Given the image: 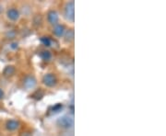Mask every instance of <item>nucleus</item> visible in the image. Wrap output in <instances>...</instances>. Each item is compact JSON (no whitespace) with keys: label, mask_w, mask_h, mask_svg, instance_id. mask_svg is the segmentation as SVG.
<instances>
[{"label":"nucleus","mask_w":166,"mask_h":136,"mask_svg":"<svg viewBox=\"0 0 166 136\" xmlns=\"http://www.w3.org/2000/svg\"><path fill=\"white\" fill-rule=\"evenodd\" d=\"M65 16L66 19L73 21L74 20V2H69L67 3L65 8Z\"/></svg>","instance_id":"obj_1"},{"label":"nucleus","mask_w":166,"mask_h":136,"mask_svg":"<svg viewBox=\"0 0 166 136\" xmlns=\"http://www.w3.org/2000/svg\"><path fill=\"white\" fill-rule=\"evenodd\" d=\"M43 82H44V85H47V86H54V85H56L57 79H56V77H55L54 75H53V74H47V75H45L44 76Z\"/></svg>","instance_id":"obj_2"},{"label":"nucleus","mask_w":166,"mask_h":136,"mask_svg":"<svg viewBox=\"0 0 166 136\" xmlns=\"http://www.w3.org/2000/svg\"><path fill=\"white\" fill-rule=\"evenodd\" d=\"M57 124L61 128L67 129V128H70L73 125V119L69 118V117H67V116H64V117L60 118L57 120Z\"/></svg>","instance_id":"obj_3"},{"label":"nucleus","mask_w":166,"mask_h":136,"mask_svg":"<svg viewBox=\"0 0 166 136\" xmlns=\"http://www.w3.org/2000/svg\"><path fill=\"white\" fill-rule=\"evenodd\" d=\"M24 87L27 89H32L35 85H36V79L33 76H27L24 79Z\"/></svg>","instance_id":"obj_4"},{"label":"nucleus","mask_w":166,"mask_h":136,"mask_svg":"<svg viewBox=\"0 0 166 136\" xmlns=\"http://www.w3.org/2000/svg\"><path fill=\"white\" fill-rule=\"evenodd\" d=\"M18 127H19V122L16 119H9L6 123V128L8 131H11V132L16 131L17 129H18Z\"/></svg>","instance_id":"obj_5"},{"label":"nucleus","mask_w":166,"mask_h":136,"mask_svg":"<svg viewBox=\"0 0 166 136\" xmlns=\"http://www.w3.org/2000/svg\"><path fill=\"white\" fill-rule=\"evenodd\" d=\"M47 18H48V21L50 22V24H52V25H56L57 22H58V18H59V17H58V14H57L55 11L52 10V11H50L49 13H48Z\"/></svg>","instance_id":"obj_6"},{"label":"nucleus","mask_w":166,"mask_h":136,"mask_svg":"<svg viewBox=\"0 0 166 136\" xmlns=\"http://www.w3.org/2000/svg\"><path fill=\"white\" fill-rule=\"evenodd\" d=\"M7 16H8V17L9 19L15 21L17 19H18V17H19V13H18V11L17 10L16 8H9V9L8 10V12H7Z\"/></svg>","instance_id":"obj_7"},{"label":"nucleus","mask_w":166,"mask_h":136,"mask_svg":"<svg viewBox=\"0 0 166 136\" xmlns=\"http://www.w3.org/2000/svg\"><path fill=\"white\" fill-rule=\"evenodd\" d=\"M54 34L57 37H61L63 36L65 32H66V30H65V27L63 25H60V24H56L54 28Z\"/></svg>","instance_id":"obj_8"},{"label":"nucleus","mask_w":166,"mask_h":136,"mask_svg":"<svg viewBox=\"0 0 166 136\" xmlns=\"http://www.w3.org/2000/svg\"><path fill=\"white\" fill-rule=\"evenodd\" d=\"M14 73H15V67L11 66H7L3 71V74H4L5 76H11Z\"/></svg>","instance_id":"obj_9"},{"label":"nucleus","mask_w":166,"mask_h":136,"mask_svg":"<svg viewBox=\"0 0 166 136\" xmlns=\"http://www.w3.org/2000/svg\"><path fill=\"white\" fill-rule=\"evenodd\" d=\"M40 57L43 60H44V61H49L50 59H51V57H52V54L48 51H43L40 53Z\"/></svg>","instance_id":"obj_10"},{"label":"nucleus","mask_w":166,"mask_h":136,"mask_svg":"<svg viewBox=\"0 0 166 136\" xmlns=\"http://www.w3.org/2000/svg\"><path fill=\"white\" fill-rule=\"evenodd\" d=\"M41 41H42L45 46H51V43H52L51 39L48 38V37H42V38H41Z\"/></svg>","instance_id":"obj_11"},{"label":"nucleus","mask_w":166,"mask_h":136,"mask_svg":"<svg viewBox=\"0 0 166 136\" xmlns=\"http://www.w3.org/2000/svg\"><path fill=\"white\" fill-rule=\"evenodd\" d=\"M73 38H74V32H73L72 30H69L68 32H66V41H70L73 40Z\"/></svg>","instance_id":"obj_12"},{"label":"nucleus","mask_w":166,"mask_h":136,"mask_svg":"<svg viewBox=\"0 0 166 136\" xmlns=\"http://www.w3.org/2000/svg\"><path fill=\"white\" fill-rule=\"evenodd\" d=\"M3 98H4V92H3V90L0 88V100H1Z\"/></svg>","instance_id":"obj_13"},{"label":"nucleus","mask_w":166,"mask_h":136,"mask_svg":"<svg viewBox=\"0 0 166 136\" xmlns=\"http://www.w3.org/2000/svg\"><path fill=\"white\" fill-rule=\"evenodd\" d=\"M21 136H31V134H28V133H23V134H21Z\"/></svg>","instance_id":"obj_14"},{"label":"nucleus","mask_w":166,"mask_h":136,"mask_svg":"<svg viewBox=\"0 0 166 136\" xmlns=\"http://www.w3.org/2000/svg\"><path fill=\"white\" fill-rule=\"evenodd\" d=\"M0 136H1V135H0Z\"/></svg>","instance_id":"obj_15"}]
</instances>
